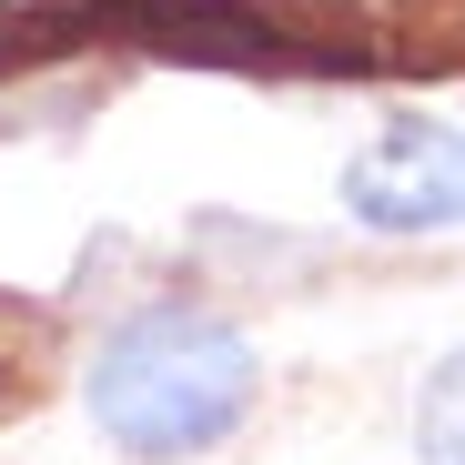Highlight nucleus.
Listing matches in <instances>:
<instances>
[{
  "mask_svg": "<svg viewBox=\"0 0 465 465\" xmlns=\"http://www.w3.org/2000/svg\"><path fill=\"white\" fill-rule=\"evenodd\" d=\"M243 405H253V344L193 303L132 314L92 364V415L122 455H203L243 425Z\"/></svg>",
  "mask_w": 465,
  "mask_h": 465,
  "instance_id": "f257e3e1",
  "label": "nucleus"
},
{
  "mask_svg": "<svg viewBox=\"0 0 465 465\" xmlns=\"http://www.w3.org/2000/svg\"><path fill=\"white\" fill-rule=\"evenodd\" d=\"M344 213L374 223V232H445V223H465V122L395 112L344 163Z\"/></svg>",
  "mask_w": 465,
  "mask_h": 465,
  "instance_id": "f03ea898",
  "label": "nucleus"
},
{
  "mask_svg": "<svg viewBox=\"0 0 465 465\" xmlns=\"http://www.w3.org/2000/svg\"><path fill=\"white\" fill-rule=\"evenodd\" d=\"M415 455L425 465H465V354H445L425 374V405H415Z\"/></svg>",
  "mask_w": 465,
  "mask_h": 465,
  "instance_id": "7ed1b4c3",
  "label": "nucleus"
}]
</instances>
